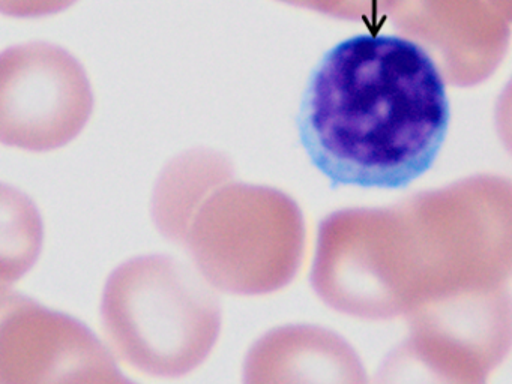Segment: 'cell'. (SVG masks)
I'll return each mask as SVG.
<instances>
[{"label": "cell", "instance_id": "cell-1", "mask_svg": "<svg viewBox=\"0 0 512 384\" xmlns=\"http://www.w3.org/2000/svg\"><path fill=\"white\" fill-rule=\"evenodd\" d=\"M512 278V183L476 177L395 209H350L320 224L311 284L359 320L409 315Z\"/></svg>", "mask_w": 512, "mask_h": 384}, {"label": "cell", "instance_id": "cell-2", "mask_svg": "<svg viewBox=\"0 0 512 384\" xmlns=\"http://www.w3.org/2000/svg\"><path fill=\"white\" fill-rule=\"evenodd\" d=\"M449 120L445 81L422 45L356 35L311 71L296 128L332 186L398 189L430 170Z\"/></svg>", "mask_w": 512, "mask_h": 384}, {"label": "cell", "instance_id": "cell-3", "mask_svg": "<svg viewBox=\"0 0 512 384\" xmlns=\"http://www.w3.org/2000/svg\"><path fill=\"white\" fill-rule=\"evenodd\" d=\"M101 320L128 366L179 378L205 362L221 329V308L205 279L166 255L121 264L107 279Z\"/></svg>", "mask_w": 512, "mask_h": 384}, {"label": "cell", "instance_id": "cell-4", "mask_svg": "<svg viewBox=\"0 0 512 384\" xmlns=\"http://www.w3.org/2000/svg\"><path fill=\"white\" fill-rule=\"evenodd\" d=\"M224 180L191 218L187 246L200 276L239 296L274 293L290 284L304 254L301 210L277 189Z\"/></svg>", "mask_w": 512, "mask_h": 384}, {"label": "cell", "instance_id": "cell-5", "mask_svg": "<svg viewBox=\"0 0 512 384\" xmlns=\"http://www.w3.org/2000/svg\"><path fill=\"white\" fill-rule=\"evenodd\" d=\"M407 320L409 336L383 360L374 384H487L512 350L508 291L433 300Z\"/></svg>", "mask_w": 512, "mask_h": 384}, {"label": "cell", "instance_id": "cell-6", "mask_svg": "<svg viewBox=\"0 0 512 384\" xmlns=\"http://www.w3.org/2000/svg\"><path fill=\"white\" fill-rule=\"evenodd\" d=\"M2 140L28 150L64 146L92 107L82 66L64 50L31 44L5 51Z\"/></svg>", "mask_w": 512, "mask_h": 384}, {"label": "cell", "instance_id": "cell-7", "mask_svg": "<svg viewBox=\"0 0 512 384\" xmlns=\"http://www.w3.org/2000/svg\"><path fill=\"white\" fill-rule=\"evenodd\" d=\"M80 321L19 294H4L0 384H41L83 354L101 347Z\"/></svg>", "mask_w": 512, "mask_h": 384}, {"label": "cell", "instance_id": "cell-8", "mask_svg": "<svg viewBox=\"0 0 512 384\" xmlns=\"http://www.w3.org/2000/svg\"><path fill=\"white\" fill-rule=\"evenodd\" d=\"M244 384H368L355 348L338 333L311 324L269 330L244 362Z\"/></svg>", "mask_w": 512, "mask_h": 384}, {"label": "cell", "instance_id": "cell-9", "mask_svg": "<svg viewBox=\"0 0 512 384\" xmlns=\"http://www.w3.org/2000/svg\"><path fill=\"white\" fill-rule=\"evenodd\" d=\"M232 177L226 159L206 152H194L173 161L155 189L152 215L167 239L184 243L188 225L206 195Z\"/></svg>", "mask_w": 512, "mask_h": 384}, {"label": "cell", "instance_id": "cell-10", "mask_svg": "<svg viewBox=\"0 0 512 384\" xmlns=\"http://www.w3.org/2000/svg\"><path fill=\"white\" fill-rule=\"evenodd\" d=\"M43 384H134L116 368L106 347L74 360Z\"/></svg>", "mask_w": 512, "mask_h": 384}, {"label": "cell", "instance_id": "cell-11", "mask_svg": "<svg viewBox=\"0 0 512 384\" xmlns=\"http://www.w3.org/2000/svg\"><path fill=\"white\" fill-rule=\"evenodd\" d=\"M74 0H4V11L17 17H38L67 8Z\"/></svg>", "mask_w": 512, "mask_h": 384}, {"label": "cell", "instance_id": "cell-12", "mask_svg": "<svg viewBox=\"0 0 512 384\" xmlns=\"http://www.w3.org/2000/svg\"><path fill=\"white\" fill-rule=\"evenodd\" d=\"M281 2L292 3V5L307 6V8L320 9L322 11V0H281Z\"/></svg>", "mask_w": 512, "mask_h": 384}]
</instances>
